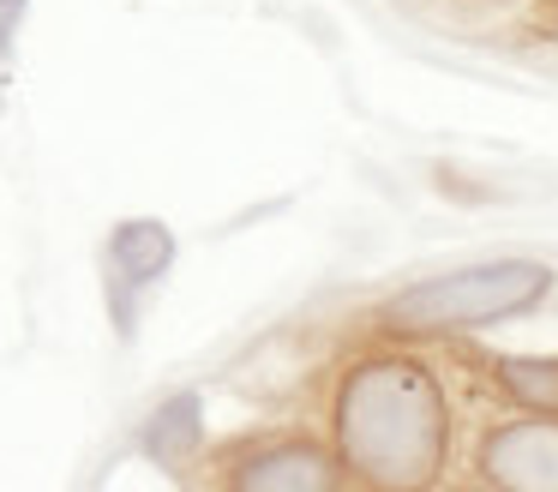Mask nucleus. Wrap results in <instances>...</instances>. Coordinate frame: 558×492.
<instances>
[{"label": "nucleus", "instance_id": "f257e3e1", "mask_svg": "<svg viewBox=\"0 0 558 492\" xmlns=\"http://www.w3.org/2000/svg\"><path fill=\"white\" fill-rule=\"evenodd\" d=\"M337 456L366 492H433L450 456V403L409 355L354 360L337 384Z\"/></svg>", "mask_w": 558, "mask_h": 492}, {"label": "nucleus", "instance_id": "f03ea898", "mask_svg": "<svg viewBox=\"0 0 558 492\" xmlns=\"http://www.w3.org/2000/svg\"><path fill=\"white\" fill-rule=\"evenodd\" d=\"M553 271L534 259H493V264H469V271L433 276V283H414L390 300L378 319L397 336H445V331H469V324H498L517 319V312L541 307Z\"/></svg>", "mask_w": 558, "mask_h": 492}, {"label": "nucleus", "instance_id": "7ed1b4c3", "mask_svg": "<svg viewBox=\"0 0 558 492\" xmlns=\"http://www.w3.org/2000/svg\"><path fill=\"white\" fill-rule=\"evenodd\" d=\"M342 456L318 439H270L229 468V492H342Z\"/></svg>", "mask_w": 558, "mask_h": 492}, {"label": "nucleus", "instance_id": "20e7f679", "mask_svg": "<svg viewBox=\"0 0 558 492\" xmlns=\"http://www.w3.org/2000/svg\"><path fill=\"white\" fill-rule=\"evenodd\" d=\"M481 475L498 492H558V415L493 427L481 444Z\"/></svg>", "mask_w": 558, "mask_h": 492}, {"label": "nucleus", "instance_id": "39448f33", "mask_svg": "<svg viewBox=\"0 0 558 492\" xmlns=\"http://www.w3.org/2000/svg\"><path fill=\"white\" fill-rule=\"evenodd\" d=\"M174 264V235L157 223V216H133V223H114L109 235V271H114V288L138 295L150 288L162 271Z\"/></svg>", "mask_w": 558, "mask_h": 492}, {"label": "nucleus", "instance_id": "423d86ee", "mask_svg": "<svg viewBox=\"0 0 558 492\" xmlns=\"http://www.w3.org/2000/svg\"><path fill=\"white\" fill-rule=\"evenodd\" d=\"M198 444H205V408H198L193 391L169 396V403L145 420V456L162 463V468H181Z\"/></svg>", "mask_w": 558, "mask_h": 492}, {"label": "nucleus", "instance_id": "0eeeda50", "mask_svg": "<svg viewBox=\"0 0 558 492\" xmlns=\"http://www.w3.org/2000/svg\"><path fill=\"white\" fill-rule=\"evenodd\" d=\"M493 379L510 403H522L529 415H558V360H534V355H510L493 360Z\"/></svg>", "mask_w": 558, "mask_h": 492}, {"label": "nucleus", "instance_id": "6e6552de", "mask_svg": "<svg viewBox=\"0 0 558 492\" xmlns=\"http://www.w3.org/2000/svg\"><path fill=\"white\" fill-rule=\"evenodd\" d=\"M31 0H0V79L13 67V43H19V24H25Z\"/></svg>", "mask_w": 558, "mask_h": 492}, {"label": "nucleus", "instance_id": "1a4fd4ad", "mask_svg": "<svg viewBox=\"0 0 558 492\" xmlns=\"http://www.w3.org/2000/svg\"><path fill=\"white\" fill-rule=\"evenodd\" d=\"M486 492H498V487H486Z\"/></svg>", "mask_w": 558, "mask_h": 492}, {"label": "nucleus", "instance_id": "9d476101", "mask_svg": "<svg viewBox=\"0 0 558 492\" xmlns=\"http://www.w3.org/2000/svg\"><path fill=\"white\" fill-rule=\"evenodd\" d=\"M553 7H558V0H553Z\"/></svg>", "mask_w": 558, "mask_h": 492}]
</instances>
